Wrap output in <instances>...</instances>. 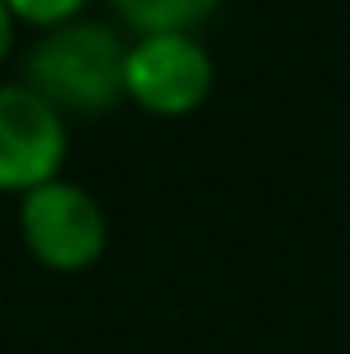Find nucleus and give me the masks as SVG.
<instances>
[{
    "label": "nucleus",
    "instance_id": "obj_1",
    "mask_svg": "<svg viewBox=\"0 0 350 354\" xmlns=\"http://www.w3.org/2000/svg\"><path fill=\"white\" fill-rule=\"evenodd\" d=\"M126 54L131 45L117 27L99 18H68L27 50V86L54 108L95 113L126 95Z\"/></svg>",
    "mask_w": 350,
    "mask_h": 354
},
{
    "label": "nucleus",
    "instance_id": "obj_2",
    "mask_svg": "<svg viewBox=\"0 0 350 354\" xmlns=\"http://www.w3.org/2000/svg\"><path fill=\"white\" fill-rule=\"evenodd\" d=\"M18 220H23L27 247L54 269L90 265L108 238V220H104V207L95 202V193L72 180H59V175L23 193Z\"/></svg>",
    "mask_w": 350,
    "mask_h": 354
},
{
    "label": "nucleus",
    "instance_id": "obj_3",
    "mask_svg": "<svg viewBox=\"0 0 350 354\" xmlns=\"http://www.w3.org/2000/svg\"><path fill=\"white\" fill-rule=\"evenodd\" d=\"M68 148L63 113L27 81H0V189H36L54 180Z\"/></svg>",
    "mask_w": 350,
    "mask_h": 354
},
{
    "label": "nucleus",
    "instance_id": "obj_4",
    "mask_svg": "<svg viewBox=\"0 0 350 354\" xmlns=\"http://www.w3.org/2000/svg\"><path fill=\"white\" fill-rule=\"evenodd\" d=\"M216 63L189 32H149L126 54V90L153 113H189L211 90Z\"/></svg>",
    "mask_w": 350,
    "mask_h": 354
},
{
    "label": "nucleus",
    "instance_id": "obj_5",
    "mask_svg": "<svg viewBox=\"0 0 350 354\" xmlns=\"http://www.w3.org/2000/svg\"><path fill=\"white\" fill-rule=\"evenodd\" d=\"M113 5L126 23L149 36V32H189L193 23H202L216 9V0H113Z\"/></svg>",
    "mask_w": 350,
    "mask_h": 354
},
{
    "label": "nucleus",
    "instance_id": "obj_6",
    "mask_svg": "<svg viewBox=\"0 0 350 354\" xmlns=\"http://www.w3.org/2000/svg\"><path fill=\"white\" fill-rule=\"evenodd\" d=\"M86 5V0H9V9L23 18H32V23H68L77 9Z\"/></svg>",
    "mask_w": 350,
    "mask_h": 354
},
{
    "label": "nucleus",
    "instance_id": "obj_7",
    "mask_svg": "<svg viewBox=\"0 0 350 354\" xmlns=\"http://www.w3.org/2000/svg\"><path fill=\"white\" fill-rule=\"evenodd\" d=\"M9 41H14V9L9 0H0V54L9 50Z\"/></svg>",
    "mask_w": 350,
    "mask_h": 354
}]
</instances>
